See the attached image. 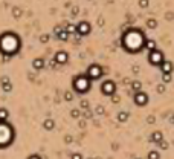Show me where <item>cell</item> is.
Wrapping results in <instances>:
<instances>
[{
	"instance_id": "obj_1",
	"label": "cell",
	"mask_w": 174,
	"mask_h": 159,
	"mask_svg": "<svg viewBox=\"0 0 174 159\" xmlns=\"http://www.w3.org/2000/svg\"><path fill=\"white\" fill-rule=\"evenodd\" d=\"M145 37H144V32L140 31V29H128L124 32L122 35V40H121V43H122V47L130 52V54H138L140 52L142 49H144V46H145Z\"/></svg>"
},
{
	"instance_id": "obj_2",
	"label": "cell",
	"mask_w": 174,
	"mask_h": 159,
	"mask_svg": "<svg viewBox=\"0 0 174 159\" xmlns=\"http://www.w3.org/2000/svg\"><path fill=\"white\" fill-rule=\"evenodd\" d=\"M20 47H22V41L17 34L3 32L0 35V54H3L6 57H12L20 51Z\"/></svg>"
},
{
	"instance_id": "obj_3",
	"label": "cell",
	"mask_w": 174,
	"mask_h": 159,
	"mask_svg": "<svg viewBox=\"0 0 174 159\" xmlns=\"http://www.w3.org/2000/svg\"><path fill=\"white\" fill-rule=\"evenodd\" d=\"M15 139V130L8 121H0V148H6Z\"/></svg>"
},
{
	"instance_id": "obj_4",
	"label": "cell",
	"mask_w": 174,
	"mask_h": 159,
	"mask_svg": "<svg viewBox=\"0 0 174 159\" xmlns=\"http://www.w3.org/2000/svg\"><path fill=\"white\" fill-rule=\"evenodd\" d=\"M72 89H73V92H76L80 95H84L92 89V80L86 74L84 75H76L72 80Z\"/></svg>"
},
{
	"instance_id": "obj_5",
	"label": "cell",
	"mask_w": 174,
	"mask_h": 159,
	"mask_svg": "<svg viewBox=\"0 0 174 159\" xmlns=\"http://www.w3.org/2000/svg\"><path fill=\"white\" fill-rule=\"evenodd\" d=\"M103 74H104L103 68H101L99 64H96V63L90 64V66L87 68V70H86V75L92 80V81H95V80H99L101 77H103Z\"/></svg>"
},
{
	"instance_id": "obj_6",
	"label": "cell",
	"mask_w": 174,
	"mask_h": 159,
	"mask_svg": "<svg viewBox=\"0 0 174 159\" xmlns=\"http://www.w3.org/2000/svg\"><path fill=\"white\" fill-rule=\"evenodd\" d=\"M163 60H165V57H163L162 51L154 49V51L148 52V61H150L153 66H161V64L163 63Z\"/></svg>"
},
{
	"instance_id": "obj_7",
	"label": "cell",
	"mask_w": 174,
	"mask_h": 159,
	"mask_svg": "<svg viewBox=\"0 0 174 159\" xmlns=\"http://www.w3.org/2000/svg\"><path fill=\"white\" fill-rule=\"evenodd\" d=\"M101 92H103V95H105V96L115 95L116 93V83L112 81V80H105V81H103V84H101Z\"/></svg>"
},
{
	"instance_id": "obj_8",
	"label": "cell",
	"mask_w": 174,
	"mask_h": 159,
	"mask_svg": "<svg viewBox=\"0 0 174 159\" xmlns=\"http://www.w3.org/2000/svg\"><path fill=\"white\" fill-rule=\"evenodd\" d=\"M133 101L136 106H139V107H144V106H147L148 101H150V98H148V95L145 93V92H134V96H133Z\"/></svg>"
},
{
	"instance_id": "obj_9",
	"label": "cell",
	"mask_w": 174,
	"mask_h": 159,
	"mask_svg": "<svg viewBox=\"0 0 174 159\" xmlns=\"http://www.w3.org/2000/svg\"><path fill=\"white\" fill-rule=\"evenodd\" d=\"M54 60H55L57 64H66L69 61V54L66 51H58L55 54V57H54Z\"/></svg>"
},
{
	"instance_id": "obj_10",
	"label": "cell",
	"mask_w": 174,
	"mask_h": 159,
	"mask_svg": "<svg viewBox=\"0 0 174 159\" xmlns=\"http://www.w3.org/2000/svg\"><path fill=\"white\" fill-rule=\"evenodd\" d=\"M90 23H87V22H80L78 25H76V34H80V35H87V34H90Z\"/></svg>"
},
{
	"instance_id": "obj_11",
	"label": "cell",
	"mask_w": 174,
	"mask_h": 159,
	"mask_svg": "<svg viewBox=\"0 0 174 159\" xmlns=\"http://www.w3.org/2000/svg\"><path fill=\"white\" fill-rule=\"evenodd\" d=\"M55 35H57L58 40H61V41H66L67 38H69V32L64 29V28H60V26H57L55 28Z\"/></svg>"
},
{
	"instance_id": "obj_12",
	"label": "cell",
	"mask_w": 174,
	"mask_h": 159,
	"mask_svg": "<svg viewBox=\"0 0 174 159\" xmlns=\"http://www.w3.org/2000/svg\"><path fill=\"white\" fill-rule=\"evenodd\" d=\"M161 70H162V74H173L174 64L168 60H163V63L161 64Z\"/></svg>"
},
{
	"instance_id": "obj_13",
	"label": "cell",
	"mask_w": 174,
	"mask_h": 159,
	"mask_svg": "<svg viewBox=\"0 0 174 159\" xmlns=\"http://www.w3.org/2000/svg\"><path fill=\"white\" fill-rule=\"evenodd\" d=\"M0 84H2V89H3V92H11L12 90V84L11 81H9V78L8 77H2V80H0Z\"/></svg>"
},
{
	"instance_id": "obj_14",
	"label": "cell",
	"mask_w": 174,
	"mask_h": 159,
	"mask_svg": "<svg viewBox=\"0 0 174 159\" xmlns=\"http://www.w3.org/2000/svg\"><path fill=\"white\" fill-rule=\"evenodd\" d=\"M150 141L151 142H154V144H159L161 141H163V135H162V132H153L151 133V136H150Z\"/></svg>"
},
{
	"instance_id": "obj_15",
	"label": "cell",
	"mask_w": 174,
	"mask_h": 159,
	"mask_svg": "<svg viewBox=\"0 0 174 159\" xmlns=\"http://www.w3.org/2000/svg\"><path fill=\"white\" fill-rule=\"evenodd\" d=\"M32 68L35 70H40V69L45 68V60L43 58H35L34 61H32Z\"/></svg>"
},
{
	"instance_id": "obj_16",
	"label": "cell",
	"mask_w": 174,
	"mask_h": 159,
	"mask_svg": "<svg viewBox=\"0 0 174 159\" xmlns=\"http://www.w3.org/2000/svg\"><path fill=\"white\" fill-rule=\"evenodd\" d=\"M8 118H9V112H8V109L0 107V121H2V123H3V121H8Z\"/></svg>"
},
{
	"instance_id": "obj_17",
	"label": "cell",
	"mask_w": 174,
	"mask_h": 159,
	"mask_svg": "<svg viewBox=\"0 0 174 159\" xmlns=\"http://www.w3.org/2000/svg\"><path fill=\"white\" fill-rule=\"evenodd\" d=\"M148 52H151V51H154L156 49V41L154 40H145V46H144Z\"/></svg>"
},
{
	"instance_id": "obj_18",
	"label": "cell",
	"mask_w": 174,
	"mask_h": 159,
	"mask_svg": "<svg viewBox=\"0 0 174 159\" xmlns=\"http://www.w3.org/2000/svg\"><path fill=\"white\" fill-rule=\"evenodd\" d=\"M43 127H45L46 130H52V129L55 127V121H54V119H46V121L43 123Z\"/></svg>"
},
{
	"instance_id": "obj_19",
	"label": "cell",
	"mask_w": 174,
	"mask_h": 159,
	"mask_svg": "<svg viewBox=\"0 0 174 159\" xmlns=\"http://www.w3.org/2000/svg\"><path fill=\"white\" fill-rule=\"evenodd\" d=\"M127 119H128V112H124V110H122V112L118 113V121H119V123H125Z\"/></svg>"
},
{
	"instance_id": "obj_20",
	"label": "cell",
	"mask_w": 174,
	"mask_h": 159,
	"mask_svg": "<svg viewBox=\"0 0 174 159\" xmlns=\"http://www.w3.org/2000/svg\"><path fill=\"white\" fill-rule=\"evenodd\" d=\"M131 89H133L134 92L142 90V83H140V81H138V80H134V81L131 83Z\"/></svg>"
},
{
	"instance_id": "obj_21",
	"label": "cell",
	"mask_w": 174,
	"mask_h": 159,
	"mask_svg": "<svg viewBox=\"0 0 174 159\" xmlns=\"http://www.w3.org/2000/svg\"><path fill=\"white\" fill-rule=\"evenodd\" d=\"M148 159H161L159 151H157V150H151V151H148Z\"/></svg>"
},
{
	"instance_id": "obj_22",
	"label": "cell",
	"mask_w": 174,
	"mask_h": 159,
	"mask_svg": "<svg viewBox=\"0 0 174 159\" xmlns=\"http://www.w3.org/2000/svg\"><path fill=\"white\" fill-rule=\"evenodd\" d=\"M147 26H148L150 29L157 28V20H154V19H148V20H147Z\"/></svg>"
},
{
	"instance_id": "obj_23",
	"label": "cell",
	"mask_w": 174,
	"mask_h": 159,
	"mask_svg": "<svg viewBox=\"0 0 174 159\" xmlns=\"http://www.w3.org/2000/svg\"><path fill=\"white\" fill-rule=\"evenodd\" d=\"M64 29H66L69 34H75V32H76V26H75V25H72V23H69Z\"/></svg>"
},
{
	"instance_id": "obj_24",
	"label": "cell",
	"mask_w": 174,
	"mask_h": 159,
	"mask_svg": "<svg viewBox=\"0 0 174 159\" xmlns=\"http://www.w3.org/2000/svg\"><path fill=\"white\" fill-rule=\"evenodd\" d=\"M162 81L166 84V83H171L173 81V77H171V74H163L162 75Z\"/></svg>"
},
{
	"instance_id": "obj_25",
	"label": "cell",
	"mask_w": 174,
	"mask_h": 159,
	"mask_svg": "<svg viewBox=\"0 0 174 159\" xmlns=\"http://www.w3.org/2000/svg\"><path fill=\"white\" fill-rule=\"evenodd\" d=\"M148 5H150V0H139V6L142 8V9L148 8Z\"/></svg>"
},
{
	"instance_id": "obj_26",
	"label": "cell",
	"mask_w": 174,
	"mask_h": 159,
	"mask_svg": "<svg viewBox=\"0 0 174 159\" xmlns=\"http://www.w3.org/2000/svg\"><path fill=\"white\" fill-rule=\"evenodd\" d=\"M63 96H64V100H66V101H72V100H73L72 92H64V95H63Z\"/></svg>"
},
{
	"instance_id": "obj_27",
	"label": "cell",
	"mask_w": 174,
	"mask_h": 159,
	"mask_svg": "<svg viewBox=\"0 0 174 159\" xmlns=\"http://www.w3.org/2000/svg\"><path fill=\"white\" fill-rule=\"evenodd\" d=\"M70 115H72V118H78L80 116V110L73 109V110H70Z\"/></svg>"
},
{
	"instance_id": "obj_28",
	"label": "cell",
	"mask_w": 174,
	"mask_h": 159,
	"mask_svg": "<svg viewBox=\"0 0 174 159\" xmlns=\"http://www.w3.org/2000/svg\"><path fill=\"white\" fill-rule=\"evenodd\" d=\"M96 113L103 115V113H104V107H103V106H98V107H96Z\"/></svg>"
},
{
	"instance_id": "obj_29",
	"label": "cell",
	"mask_w": 174,
	"mask_h": 159,
	"mask_svg": "<svg viewBox=\"0 0 174 159\" xmlns=\"http://www.w3.org/2000/svg\"><path fill=\"white\" fill-rule=\"evenodd\" d=\"M157 92H159V93H163V92H165V86H163V84H159V86H157Z\"/></svg>"
},
{
	"instance_id": "obj_30",
	"label": "cell",
	"mask_w": 174,
	"mask_h": 159,
	"mask_svg": "<svg viewBox=\"0 0 174 159\" xmlns=\"http://www.w3.org/2000/svg\"><path fill=\"white\" fill-rule=\"evenodd\" d=\"M159 145H161V148H162V150H165V148H168V144H166L165 141H161V142H159Z\"/></svg>"
},
{
	"instance_id": "obj_31",
	"label": "cell",
	"mask_w": 174,
	"mask_h": 159,
	"mask_svg": "<svg viewBox=\"0 0 174 159\" xmlns=\"http://www.w3.org/2000/svg\"><path fill=\"white\" fill-rule=\"evenodd\" d=\"M81 107H82V109H89V102L86 101V100H82V101H81Z\"/></svg>"
},
{
	"instance_id": "obj_32",
	"label": "cell",
	"mask_w": 174,
	"mask_h": 159,
	"mask_svg": "<svg viewBox=\"0 0 174 159\" xmlns=\"http://www.w3.org/2000/svg\"><path fill=\"white\" fill-rule=\"evenodd\" d=\"M47 40H49V35H41V38H40V41H41V43H46Z\"/></svg>"
},
{
	"instance_id": "obj_33",
	"label": "cell",
	"mask_w": 174,
	"mask_h": 159,
	"mask_svg": "<svg viewBox=\"0 0 174 159\" xmlns=\"http://www.w3.org/2000/svg\"><path fill=\"white\" fill-rule=\"evenodd\" d=\"M72 159H82V156L80 153H73V155H72Z\"/></svg>"
},
{
	"instance_id": "obj_34",
	"label": "cell",
	"mask_w": 174,
	"mask_h": 159,
	"mask_svg": "<svg viewBox=\"0 0 174 159\" xmlns=\"http://www.w3.org/2000/svg\"><path fill=\"white\" fill-rule=\"evenodd\" d=\"M28 159H41V158H40L38 155H35V153H34V155H31V156H29Z\"/></svg>"
},
{
	"instance_id": "obj_35",
	"label": "cell",
	"mask_w": 174,
	"mask_h": 159,
	"mask_svg": "<svg viewBox=\"0 0 174 159\" xmlns=\"http://www.w3.org/2000/svg\"><path fill=\"white\" fill-rule=\"evenodd\" d=\"M112 98H113V102H119V96H116V95H112Z\"/></svg>"
},
{
	"instance_id": "obj_36",
	"label": "cell",
	"mask_w": 174,
	"mask_h": 159,
	"mask_svg": "<svg viewBox=\"0 0 174 159\" xmlns=\"http://www.w3.org/2000/svg\"><path fill=\"white\" fill-rule=\"evenodd\" d=\"M12 12L15 14V17H18V14H20V11H18V9H15V11H12Z\"/></svg>"
},
{
	"instance_id": "obj_37",
	"label": "cell",
	"mask_w": 174,
	"mask_h": 159,
	"mask_svg": "<svg viewBox=\"0 0 174 159\" xmlns=\"http://www.w3.org/2000/svg\"><path fill=\"white\" fill-rule=\"evenodd\" d=\"M171 123L174 124V113H173V116H171Z\"/></svg>"
},
{
	"instance_id": "obj_38",
	"label": "cell",
	"mask_w": 174,
	"mask_h": 159,
	"mask_svg": "<svg viewBox=\"0 0 174 159\" xmlns=\"http://www.w3.org/2000/svg\"><path fill=\"white\" fill-rule=\"evenodd\" d=\"M89 159H95V158H89Z\"/></svg>"
}]
</instances>
